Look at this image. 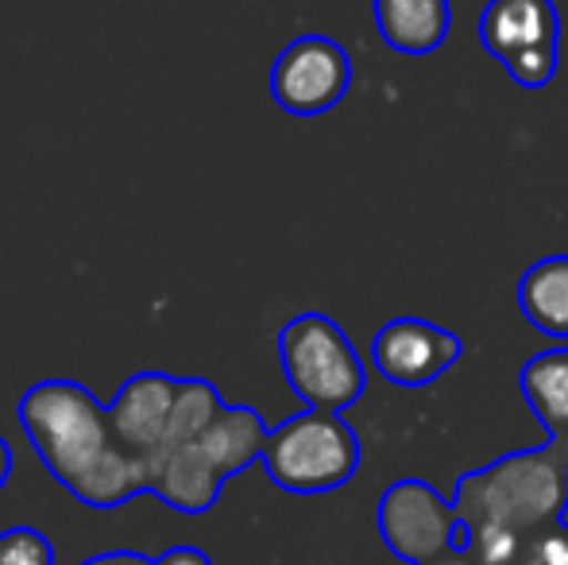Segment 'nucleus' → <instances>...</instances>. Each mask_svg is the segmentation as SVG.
<instances>
[{"mask_svg":"<svg viewBox=\"0 0 568 565\" xmlns=\"http://www.w3.org/2000/svg\"><path fill=\"white\" fill-rule=\"evenodd\" d=\"M20 426L43 468L85 507L113 512L148 492V476L116 442L109 407L78 380H39L20 400Z\"/></svg>","mask_w":568,"mask_h":565,"instance_id":"f257e3e1","label":"nucleus"},{"mask_svg":"<svg viewBox=\"0 0 568 565\" xmlns=\"http://www.w3.org/2000/svg\"><path fill=\"white\" fill-rule=\"evenodd\" d=\"M453 504L479 565H523L534 538L568 512V437H546L464 473Z\"/></svg>","mask_w":568,"mask_h":565,"instance_id":"f03ea898","label":"nucleus"},{"mask_svg":"<svg viewBox=\"0 0 568 565\" xmlns=\"http://www.w3.org/2000/svg\"><path fill=\"white\" fill-rule=\"evenodd\" d=\"M267 434L271 430L260 418V411L244 407V403L236 407L225 403V411L213 423H205L197 434L163 453L155 476H151V496H159L179 515H205L217 504L225 481L263 457Z\"/></svg>","mask_w":568,"mask_h":565,"instance_id":"7ed1b4c3","label":"nucleus"},{"mask_svg":"<svg viewBox=\"0 0 568 565\" xmlns=\"http://www.w3.org/2000/svg\"><path fill=\"white\" fill-rule=\"evenodd\" d=\"M263 468L294 496H322L348 484L359 468V437L337 411H302L267 434Z\"/></svg>","mask_w":568,"mask_h":565,"instance_id":"20e7f679","label":"nucleus"},{"mask_svg":"<svg viewBox=\"0 0 568 565\" xmlns=\"http://www.w3.org/2000/svg\"><path fill=\"white\" fill-rule=\"evenodd\" d=\"M278 364L310 411H344L364 395L367 372L348 333L329 314H298L278 330Z\"/></svg>","mask_w":568,"mask_h":565,"instance_id":"39448f33","label":"nucleus"},{"mask_svg":"<svg viewBox=\"0 0 568 565\" xmlns=\"http://www.w3.org/2000/svg\"><path fill=\"white\" fill-rule=\"evenodd\" d=\"M375 523H379L383 546L406 565H429L471 546V535L456 515L453 500H445L434 484L418 476H403L383 492Z\"/></svg>","mask_w":568,"mask_h":565,"instance_id":"423d86ee","label":"nucleus"},{"mask_svg":"<svg viewBox=\"0 0 568 565\" xmlns=\"http://www.w3.org/2000/svg\"><path fill=\"white\" fill-rule=\"evenodd\" d=\"M479 43L523 90H541L561 62V12L554 0H487Z\"/></svg>","mask_w":568,"mask_h":565,"instance_id":"0eeeda50","label":"nucleus"},{"mask_svg":"<svg viewBox=\"0 0 568 565\" xmlns=\"http://www.w3.org/2000/svg\"><path fill=\"white\" fill-rule=\"evenodd\" d=\"M352 85L348 51L329 36H298L271 67V98L291 117H322L337 109Z\"/></svg>","mask_w":568,"mask_h":565,"instance_id":"6e6552de","label":"nucleus"},{"mask_svg":"<svg viewBox=\"0 0 568 565\" xmlns=\"http://www.w3.org/2000/svg\"><path fill=\"white\" fill-rule=\"evenodd\" d=\"M460 337L426 317H390L372 341V364L395 387L437 384L460 361Z\"/></svg>","mask_w":568,"mask_h":565,"instance_id":"1a4fd4ad","label":"nucleus"},{"mask_svg":"<svg viewBox=\"0 0 568 565\" xmlns=\"http://www.w3.org/2000/svg\"><path fill=\"white\" fill-rule=\"evenodd\" d=\"M179 376L166 372H135L120 384L116 400L109 403V426H113L116 442L135 457L143 468L151 488V465H155L159 450H163L166 426L174 415V400H179Z\"/></svg>","mask_w":568,"mask_h":565,"instance_id":"9d476101","label":"nucleus"},{"mask_svg":"<svg viewBox=\"0 0 568 565\" xmlns=\"http://www.w3.org/2000/svg\"><path fill=\"white\" fill-rule=\"evenodd\" d=\"M379 36L398 54H429L449 39V0H372Z\"/></svg>","mask_w":568,"mask_h":565,"instance_id":"9b49d317","label":"nucleus"},{"mask_svg":"<svg viewBox=\"0 0 568 565\" xmlns=\"http://www.w3.org/2000/svg\"><path fill=\"white\" fill-rule=\"evenodd\" d=\"M518 310L538 333L568 341V252L526 268L518 280Z\"/></svg>","mask_w":568,"mask_h":565,"instance_id":"f8f14e48","label":"nucleus"},{"mask_svg":"<svg viewBox=\"0 0 568 565\" xmlns=\"http://www.w3.org/2000/svg\"><path fill=\"white\" fill-rule=\"evenodd\" d=\"M526 407L549 437H568V345L530 356L518 372Z\"/></svg>","mask_w":568,"mask_h":565,"instance_id":"ddd939ff","label":"nucleus"},{"mask_svg":"<svg viewBox=\"0 0 568 565\" xmlns=\"http://www.w3.org/2000/svg\"><path fill=\"white\" fill-rule=\"evenodd\" d=\"M0 565H54V551L36 527H12L0 531Z\"/></svg>","mask_w":568,"mask_h":565,"instance_id":"4468645a","label":"nucleus"},{"mask_svg":"<svg viewBox=\"0 0 568 565\" xmlns=\"http://www.w3.org/2000/svg\"><path fill=\"white\" fill-rule=\"evenodd\" d=\"M523 565H568V519L554 523L530 543Z\"/></svg>","mask_w":568,"mask_h":565,"instance_id":"2eb2a0df","label":"nucleus"},{"mask_svg":"<svg viewBox=\"0 0 568 565\" xmlns=\"http://www.w3.org/2000/svg\"><path fill=\"white\" fill-rule=\"evenodd\" d=\"M155 562L159 565H213L210 554L197 551V546H171V551H163Z\"/></svg>","mask_w":568,"mask_h":565,"instance_id":"dca6fc26","label":"nucleus"},{"mask_svg":"<svg viewBox=\"0 0 568 565\" xmlns=\"http://www.w3.org/2000/svg\"><path fill=\"white\" fill-rule=\"evenodd\" d=\"M82 565H159V562L140 551H105V554H93V558Z\"/></svg>","mask_w":568,"mask_h":565,"instance_id":"f3484780","label":"nucleus"},{"mask_svg":"<svg viewBox=\"0 0 568 565\" xmlns=\"http://www.w3.org/2000/svg\"><path fill=\"white\" fill-rule=\"evenodd\" d=\"M8 476H12V445H8L4 434H0V492H4Z\"/></svg>","mask_w":568,"mask_h":565,"instance_id":"a211bd4d","label":"nucleus"},{"mask_svg":"<svg viewBox=\"0 0 568 565\" xmlns=\"http://www.w3.org/2000/svg\"><path fill=\"white\" fill-rule=\"evenodd\" d=\"M429 565H479V562H476V554H471V551H456V554H445V558H437Z\"/></svg>","mask_w":568,"mask_h":565,"instance_id":"6ab92c4d","label":"nucleus"}]
</instances>
